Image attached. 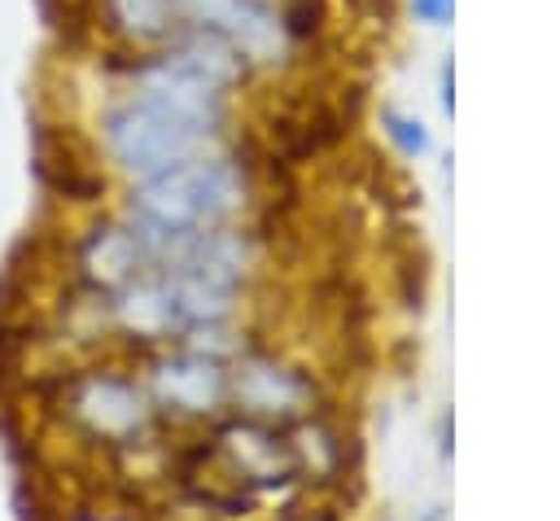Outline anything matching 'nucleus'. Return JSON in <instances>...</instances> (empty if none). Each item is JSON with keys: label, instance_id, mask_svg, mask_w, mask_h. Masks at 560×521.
<instances>
[{"label": "nucleus", "instance_id": "nucleus-1", "mask_svg": "<svg viewBox=\"0 0 560 521\" xmlns=\"http://www.w3.org/2000/svg\"><path fill=\"white\" fill-rule=\"evenodd\" d=\"M249 206H254V175L228 149H210L188 162H175L158 175L127 184L122 193L127 215L166 232L228 228V223H241Z\"/></svg>", "mask_w": 560, "mask_h": 521}, {"label": "nucleus", "instance_id": "nucleus-2", "mask_svg": "<svg viewBox=\"0 0 560 521\" xmlns=\"http://www.w3.org/2000/svg\"><path fill=\"white\" fill-rule=\"evenodd\" d=\"M52 412H57L61 429H70L79 442L105 447V451H131V447L149 442V433L158 425V407H153L144 381L122 368H109V363L61 372Z\"/></svg>", "mask_w": 560, "mask_h": 521}, {"label": "nucleus", "instance_id": "nucleus-3", "mask_svg": "<svg viewBox=\"0 0 560 521\" xmlns=\"http://www.w3.org/2000/svg\"><path fill=\"white\" fill-rule=\"evenodd\" d=\"M144 271H153L149 241H144V228L122 206L88 215L83 228L66 245V280L74 289H88V293L105 298V293L122 289L127 280H136Z\"/></svg>", "mask_w": 560, "mask_h": 521}, {"label": "nucleus", "instance_id": "nucleus-4", "mask_svg": "<svg viewBox=\"0 0 560 521\" xmlns=\"http://www.w3.org/2000/svg\"><path fill=\"white\" fill-rule=\"evenodd\" d=\"M140 381H144L158 416L214 420L228 407V359L192 350L184 341L149 355Z\"/></svg>", "mask_w": 560, "mask_h": 521}, {"label": "nucleus", "instance_id": "nucleus-5", "mask_svg": "<svg viewBox=\"0 0 560 521\" xmlns=\"http://www.w3.org/2000/svg\"><path fill=\"white\" fill-rule=\"evenodd\" d=\"M228 407L267 425H298L315 412V385L276 355H236L228 363Z\"/></svg>", "mask_w": 560, "mask_h": 521}, {"label": "nucleus", "instance_id": "nucleus-6", "mask_svg": "<svg viewBox=\"0 0 560 521\" xmlns=\"http://www.w3.org/2000/svg\"><path fill=\"white\" fill-rule=\"evenodd\" d=\"M214 455L232 468V477L245 490H276V486H289L298 477L293 438H284V429L267 425V420L236 416V420L219 425Z\"/></svg>", "mask_w": 560, "mask_h": 521}, {"label": "nucleus", "instance_id": "nucleus-7", "mask_svg": "<svg viewBox=\"0 0 560 521\" xmlns=\"http://www.w3.org/2000/svg\"><path fill=\"white\" fill-rule=\"evenodd\" d=\"M88 26L105 53H153L188 31L179 0H88Z\"/></svg>", "mask_w": 560, "mask_h": 521}, {"label": "nucleus", "instance_id": "nucleus-8", "mask_svg": "<svg viewBox=\"0 0 560 521\" xmlns=\"http://www.w3.org/2000/svg\"><path fill=\"white\" fill-rule=\"evenodd\" d=\"M381 131L389 136V144H394L402 158H424V153L433 149L429 127H424L420 118H411V114L394 109V105H381Z\"/></svg>", "mask_w": 560, "mask_h": 521}, {"label": "nucleus", "instance_id": "nucleus-9", "mask_svg": "<svg viewBox=\"0 0 560 521\" xmlns=\"http://www.w3.org/2000/svg\"><path fill=\"white\" fill-rule=\"evenodd\" d=\"M407 4H411V18L424 26H446L455 9V0H407Z\"/></svg>", "mask_w": 560, "mask_h": 521}, {"label": "nucleus", "instance_id": "nucleus-10", "mask_svg": "<svg viewBox=\"0 0 560 521\" xmlns=\"http://www.w3.org/2000/svg\"><path fill=\"white\" fill-rule=\"evenodd\" d=\"M438 101H442V114L455 109V61L446 57L442 70H438Z\"/></svg>", "mask_w": 560, "mask_h": 521}, {"label": "nucleus", "instance_id": "nucleus-11", "mask_svg": "<svg viewBox=\"0 0 560 521\" xmlns=\"http://www.w3.org/2000/svg\"><path fill=\"white\" fill-rule=\"evenodd\" d=\"M451 433H455V425H451V412L442 416V460H451Z\"/></svg>", "mask_w": 560, "mask_h": 521}, {"label": "nucleus", "instance_id": "nucleus-12", "mask_svg": "<svg viewBox=\"0 0 560 521\" xmlns=\"http://www.w3.org/2000/svg\"><path fill=\"white\" fill-rule=\"evenodd\" d=\"M424 521H442V512H438V508H429V512H424Z\"/></svg>", "mask_w": 560, "mask_h": 521}]
</instances>
